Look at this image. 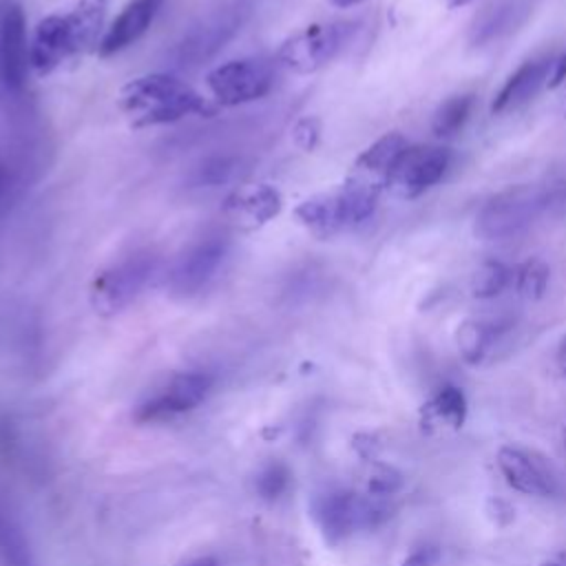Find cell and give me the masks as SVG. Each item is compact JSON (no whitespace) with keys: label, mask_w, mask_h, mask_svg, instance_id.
Listing matches in <instances>:
<instances>
[{"label":"cell","mask_w":566,"mask_h":566,"mask_svg":"<svg viewBox=\"0 0 566 566\" xmlns=\"http://www.w3.org/2000/svg\"><path fill=\"white\" fill-rule=\"evenodd\" d=\"M548 206V192L539 186L517 184L491 199L478 210L473 234L480 241H506L522 234Z\"/></svg>","instance_id":"5b68a950"},{"label":"cell","mask_w":566,"mask_h":566,"mask_svg":"<svg viewBox=\"0 0 566 566\" xmlns=\"http://www.w3.org/2000/svg\"><path fill=\"white\" fill-rule=\"evenodd\" d=\"M449 164L451 150L444 146H407L387 188L398 199H416L444 177Z\"/></svg>","instance_id":"8fae6325"},{"label":"cell","mask_w":566,"mask_h":566,"mask_svg":"<svg viewBox=\"0 0 566 566\" xmlns=\"http://www.w3.org/2000/svg\"><path fill=\"white\" fill-rule=\"evenodd\" d=\"M212 376L203 371H179L175 374L159 394L144 400L135 409L137 422H159L177 413L195 409L210 391Z\"/></svg>","instance_id":"7c38bea8"},{"label":"cell","mask_w":566,"mask_h":566,"mask_svg":"<svg viewBox=\"0 0 566 566\" xmlns=\"http://www.w3.org/2000/svg\"><path fill=\"white\" fill-rule=\"evenodd\" d=\"M566 80V53H562L555 62H551V73H548V88H557Z\"/></svg>","instance_id":"1f68e13d"},{"label":"cell","mask_w":566,"mask_h":566,"mask_svg":"<svg viewBox=\"0 0 566 566\" xmlns=\"http://www.w3.org/2000/svg\"><path fill=\"white\" fill-rule=\"evenodd\" d=\"M548 73L551 64L544 60H528L522 66H517V71H513L502 84V88L495 93L491 102V113L500 115L528 102L539 91V86L548 82Z\"/></svg>","instance_id":"ac0fdd59"},{"label":"cell","mask_w":566,"mask_h":566,"mask_svg":"<svg viewBox=\"0 0 566 566\" xmlns=\"http://www.w3.org/2000/svg\"><path fill=\"white\" fill-rule=\"evenodd\" d=\"M522 9L517 0H502L493 7H486L473 22L471 27V42L473 44H484L500 33L509 31L515 24V15Z\"/></svg>","instance_id":"44dd1931"},{"label":"cell","mask_w":566,"mask_h":566,"mask_svg":"<svg viewBox=\"0 0 566 566\" xmlns=\"http://www.w3.org/2000/svg\"><path fill=\"white\" fill-rule=\"evenodd\" d=\"M166 0H128L115 20L106 27L97 46L99 57H111L135 44L153 24Z\"/></svg>","instance_id":"5bb4252c"},{"label":"cell","mask_w":566,"mask_h":566,"mask_svg":"<svg viewBox=\"0 0 566 566\" xmlns=\"http://www.w3.org/2000/svg\"><path fill=\"white\" fill-rule=\"evenodd\" d=\"M314 522L329 546H338L352 533L376 528L391 517V506L376 495L354 491H327L312 504Z\"/></svg>","instance_id":"8992f818"},{"label":"cell","mask_w":566,"mask_h":566,"mask_svg":"<svg viewBox=\"0 0 566 566\" xmlns=\"http://www.w3.org/2000/svg\"><path fill=\"white\" fill-rule=\"evenodd\" d=\"M15 192H18V175L11 168V164L0 159V214L7 212V208L15 199Z\"/></svg>","instance_id":"f1b7e54d"},{"label":"cell","mask_w":566,"mask_h":566,"mask_svg":"<svg viewBox=\"0 0 566 566\" xmlns=\"http://www.w3.org/2000/svg\"><path fill=\"white\" fill-rule=\"evenodd\" d=\"M292 139L301 150H314L321 139V122L312 115L301 117L292 128Z\"/></svg>","instance_id":"83f0119b"},{"label":"cell","mask_w":566,"mask_h":566,"mask_svg":"<svg viewBox=\"0 0 566 566\" xmlns=\"http://www.w3.org/2000/svg\"><path fill=\"white\" fill-rule=\"evenodd\" d=\"M469 2H473V0H447V4L453 9V7H462V4H469Z\"/></svg>","instance_id":"d590c367"},{"label":"cell","mask_w":566,"mask_h":566,"mask_svg":"<svg viewBox=\"0 0 566 566\" xmlns=\"http://www.w3.org/2000/svg\"><path fill=\"white\" fill-rule=\"evenodd\" d=\"M159 270V256L153 250L130 252L99 270L88 287V301L95 314L111 318L124 312L150 283Z\"/></svg>","instance_id":"277c9868"},{"label":"cell","mask_w":566,"mask_h":566,"mask_svg":"<svg viewBox=\"0 0 566 566\" xmlns=\"http://www.w3.org/2000/svg\"><path fill=\"white\" fill-rule=\"evenodd\" d=\"M230 254V237L208 232L192 241L172 263L166 274V287L177 298H192L201 294L221 272Z\"/></svg>","instance_id":"ba28073f"},{"label":"cell","mask_w":566,"mask_h":566,"mask_svg":"<svg viewBox=\"0 0 566 566\" xmlns=\"http://www.w3.org/2000/svg\"><path fill=\"white\" fill-rule=\"evenodd\" d=\"M555 360H557V367H559L562 376L566 378V338H562V343H559V347H557Z\"/></svg>","instance_id":"d6a6232c"},{"label":"cell","mask_w":566,"mask_h":566,"mask_svg":"<svg viewBox=\"0 0 566 566\" xmlns=\"http://www.w3.org/2000/svg\"><path fill=\"white\" fill-rule=\"evenodd\" d=\"M542 566H562V564H555V562H546V564H542Z\"/></svg>","instance_id":"74e56055"},{"label":"cell","mask_w":566,"mask_h":566,"mask_svg":"<svg viewBox=\"0 0 566 566\" xmlns=\"http://www.w3.org/2000/svg\"><path fill=\"white\" fill-rule=\"evenodd\" d=\"M133 128L172 124L190 115L212 117L217 106L188 82L168 73H146L128 80L117 95Z\"/></svg>","instance_id":"7a4b0ae2"},{"label":"cell","mask_w":566,"mask_h":566,"mask_svg":"<svg viewBox=\"0 0 566 566\" xmlns=\"http://www.w3.org/2000/svg\"><path fill=\"white\" fill-rule=\"evenodd\" d=\"M562 442H564V447H566V427H564V431H562Z\"/></svg>","instance_id":"8d00e7d4"},{"label":"cell","mask_w":566,"mask_h":566,"mask_svg":"<svg viewBox=\"0 0 566 566\" xmlns=\"http://www.w3.org/2000/svg\"><path fill=\"white\" fill-rule=\"evenodd\" d=\"M440 559V548L436 544H420L416 546L400 566H436Z\"/></svg>","instance_id":"4dcf8cb0"},{"label":"cell","mask_w":566,"mask_h":566,"mask_svg":"<svg viewBox=\"0 0 566 566\" xmlns=\"http://www.w3.org/2000/svg\"><path fill=\"white\" fill-rule=\"evenodd\" d=\"M402 484H405V478L396 467L378 462L374 467V471L369 473L367 493L376 495V497H389V495L398 493L402 489Z\"/></svg>","instance_id":"484cf974"},{"label":"cell","mask_w":566,"mask_h":566,"mask_svg":"<svg viewBox=\"0 0 566 566\" xmlns=\"http://www.w3.org/2000/svg\"><path fill=\"white\" fill-rule=\"evenodd\" d=\"M473 104H475L473 93L451 95L442 104H438V108L433 111V117H431L433 135H438V137L455 135L467 124V119L473 111Z\"/></svg>","instance_id":"7402d4cb"},{"label":"cell","mask_w":566,"mask_h":566,"mask_svg":"<svg viewBox=\"0 0 566 566\" xmlns=\"http://www.w3.org/2000/svg\"><path fill=\"white\" fill-rule=\"evenodd\" d=\"M248 7L239 0L214 7V11L201 15L179 42V60L184 64H199L201 60L217 53L245 20Z\"/></svg>","instance_id":"30bf717a"},{"label":"cell","mask_w":566,"mask_h":566,"mask_svg":"<svg viewBox=\"0 0 566 566\" xmlns=\"http://www.w3.org/2000/svg\"><path fill=\"white\" fill-rule=\"evenodd\" d=\"M422 429L433 427V424H444L451 429H460L467 420L469 405L467 396L460 387L455 385H442L431 400L422 405Z\"/></svg>","instance_id":"d6986e66"},{"label":"cell","mask_w":566,"mask_h":566,"mask_svg":"<svg viewBox=\"0 0 566 566\" xmlns=\"http://www.w3.org/2000/svg\"><path fill=\"white\" fill-rule=\"evenodd\" d=\"M210 95L221 106H239L265 97L274 86V66L263 57H239L206 75Z\"/></svg>","instance_id":"9c48e42d"},{"label":"cell","mask_w":566,"mask_h":566,"mask_svg":"<svg viewBox=\"0 0 566 566\" xmlns=\"http://www.w3.org/2000/svg\"><path fill=\"white\" fill-rule=\"evenodd\" d=\"M515 290L522 298L526 301H537L544 296L548 281H551V268L544 259L539 256H531L524 263L517 265L515 274Z\"/></svg>","instance_id":"cb8c5ba5"},{"label":"cell","mask_w":566,"mask_h":566,"mask_svg":"<svg viewBox=\"0 0 566 566\" xmlns=\"http://www.w3.org/2000/svg\"><path fill=\"white\" fill-rule=\"evenodd\" d=\"M27 20L18 2L0 9V82L7 91H22L29 71Z\"/></svg>","instance_id":"4fadbf2b"},{"label":"cell","mask_w":566,"mask_h":566,"mask_svg":"<svg viewBox=\"0 0 566 566\" xmlns=\"http://www.w3.org/2000/svg\"><path fill=\"white\" fill-rule=\"evenodd\" d=\"M495 338L497 329L478 318H467L455 329L458 354L467 365H480L489 356Z\"/></svg>","instance_id":"ffe728a7"},{"label":"cell","mask_w":566,"mask_h":566,"mask_svg":"<svg viewBox=\"0 0 566 566\" xmlns=\"http://www.w3.org/2000/svg\"><path fill=\"white\" fill-rule=\"evenodd\" d=\"M0 555L4 566H33L22 533L7 520H0Z\"/></svg>","instance_id":"d4e9b609"},{"label":"cell","mask_w":566,"mask_h":566,"mask_svg":"<svg viewBox=\"0 0 566 566\" xmlns=\"http://www.w3.org/2000/svg\"><path fill=\"white\" fill-rule=\"evenodd\" d=\"M283 208V197L272 184H256L237 190L226 201V212L245 230L261 228Z\"/></svg>","instance_id":"2e32d148"},{"label":"cell","mask_w":566,"mask_h":566,"mask_svg":"<svg viewBox=\"0 0 566 566\" xmlns=\"http://www.w3.org/2000/svg\"><path fill=\"white\" fill-rule=\"evenodd\" d=\"M497 467L504 475L506 484L524 495H553L557 491L555 478L546 473V469L535 462L526 451L517 447H500L497 449Z\"/></svg>","instance_id":"9a60e30c"},{"label":"cell","mask_w":566,"mask_h":566,"mask_svg":"<svg viewBox=\"0 0 566 566\" xmlns=\"http://www.w3.org/2000/svg\"><path fill=\"white\" fill-rule=\"evenodd\" d=\"M352 33L354 22L345 20L307 24L281 44L276 51V62L296 75H310L329 64L340 53Z\"/></svg>","instance_id":"52a82bcc"},{"label":"cell","mask_w":566,"mask_h":566,"mask_svg":"<svg viewBox=\"0 0 566 566\" xmlns=\"http://www.w3.org/2000/svg\"><path fill=\"white\" fill-rule=\"evenodd\" d=\"M296 221L318 239H329L336 232L349 228L343 199L336 192H321L303 199L294 210Z\"/></svg>","instance_id":"e0dca14e"},{"label":"cell","mask_w":566,"mask_h":566,"mask_svg":"<svg viewBox=\"0 0 566 566\" xmlns=\"http://www.w3.org/2000/svg\"><path fill=\"white\" fill-rule=\"evenodd\" d=\"M332 7H338V9H347V7H354V4H360L365 0H327Z\"/></svg>","instance_id":"e575fe53"},{"label":"cell","mask_w":566,"mask_h":566,"mask_svg":"<svg viewBox=\"0 0 566 566\" xmlns=\"http://www.w3.org/2000/svg\"><path fill=\"white\" fill-rule=\"evenodd\" d=\"M234 170V164L230 159H214L206 164V168L199 172V184H219L228 181Z\"/></svg>","instance_id":"f546056e"},{"label":"cell","mask_w":566,"mask_h":566,"mask_svg":"<svg viewBox=\"0 0 566 566\" xmlns=\"http://www.w3.org/2000/svg\"><path fill=\"white\" fill-rule=\"evenodd\" d=\"M184 566H219V564H217L214 557H197V559H192V562H188Z\"/></svg>","instance_id":"836d02e7"},{"label":"cell","mask_w":566,"mask_h":566,"mask_svg":"<svg viewBox=\"0 0 566 566\" xmlns=\"http://www.w3.org/2000/svg\"><path fill=\"white\" fill-rule=\"evenodd\" d=\"M108 0H77L64 13L42 18L29 42V62L40 75L53 73L66 60L97 51L106 31Z\"/></svg>","instance_id":"6da1fadb"},{"label":"cell","mask_w":566,"mask_h":566,"mask_svg":"<svg viewBox=\"0 0 566 566\" xmlns=\"http://www.w3.org/2000/svg\"><path fill=\"white\" fill-rule=\"evenodd\" d=\"M513 279V272L502 261H484L471 276V294L475 298H495L502 294Z\"/></svg>","instance_id":"603a6c76"},{"label":"cell","mask_w":566,"mask_h":566,"mask_svg":"<svg viewBox=\"0 0 566 566\" xmlns=\"http://www.w3.org/2000/svg\"><path fill=\"white\" fill-rule=\"evenodd\" d=\"M407 146V139L400 133H385L356 157L338 190L349 226H358L371 217L378 197L389 186L391 172Z\"/></svg>","instance_id":"3957f363"},{"label":"cell","mask_w":566,"mask_h":566,"mask_svg":"<svg viewBox=\"0 0 566 566\" xmlns=\"http://www.w3.org/2000/svg\"><path fill=\"white\" fill-rule=\"evenodd\" d=\"M290 482V471L283 462H272L268 464L259 478H256V491L263 500H276Z\"/></svg>","instance_id":"4316f807"}]
</instances>
